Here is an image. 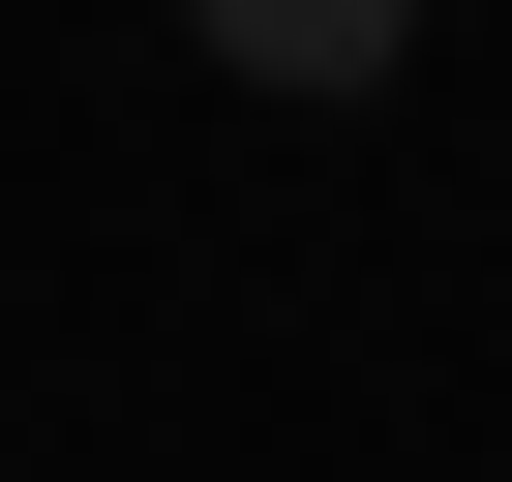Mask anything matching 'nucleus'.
<instances>
[{
	"label": "nucleus",
	"instance_id": "1",
	"mask_svg": "<svg viewBox=\"0 0 512 482\" xmlns=\"http://www.w3.org/2000/svg\"><path fill=\"white\" fill-rule=\"evenodd\" d=\"M181 31H211L241 91H392V61H422V0H181Z\"/></svg>",
	"mask_w": 512,
	"mask_h": 482
}]
</instances>
